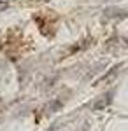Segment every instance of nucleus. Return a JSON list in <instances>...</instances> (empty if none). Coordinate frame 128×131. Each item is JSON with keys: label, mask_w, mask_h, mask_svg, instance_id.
<instances>
[{"label": "nucleus", "mask_w": 128, "mask_h": 131, "mask_svg": "<svg viewBox=\"0 0 128 131\" xmlns=\"http://www.w3.org/2000/svg\"><path fill=\"white\" fill-rule=\"evenodd\" d=\"M109 101H111V94H105L102 100H98L97 103H95V105H93V108H95V110H98V108H104V107L107 105Z\"/></svg>", "instance_id": "nucleus-2"}, {"label": "nucleus", "mask_w": 128, "mask_h": 131, "mask_svg": "<svg viewBox=\"0 0 128 131\" xmlns=\"http://www.w3.org/2000/svg\"><path fill=\"white\" fill-rule=\"evenodd\" d=\"M9 7V2H0V10H5Z\"/></svg>", "instance_id": "nucleus-3"}, {"label": "nucleus", "mask_w": 128, "mask_h": 131, "mask_svg": "<svg viewBox=\"0 0 128 131\" xmlns=\"http://www.w3.org/2000/svg\"><path fill=\"white\" fill-rule=\"evenodd\" d=\"M40 2H49V0H40Z\"/></svg>", "instance_id": "nucleus-4"}, {"label": "nucleus", "mask_w": 128, "mask_h": 131, "mask_svg": "<svg viewBox=\"0 0 128 131\" xmlns=\"http://www.w3.org/2000/svg\"><path fill=\"white\" fill-rule=\"evenodd\" d=\"M61 107V101H58V100H54V101H51V103H48L46 105V112L48 114H53V112H56Z\"/></svg>", "instance_id": "nucleus-1"}]
</instances>
